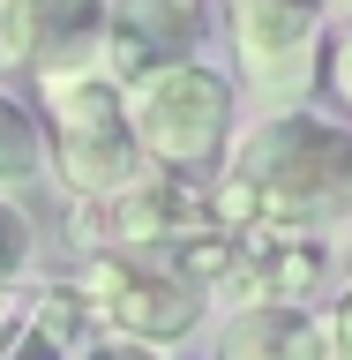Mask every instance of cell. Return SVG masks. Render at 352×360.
Wrapping results in <instances>:
<instances>
[{
	"mask_svg": "<svg viewBox=\"0 0 352 360\" xmlns=\"http://www.w3.org/2000/svg\"><path fill=\"white\" fill-rule=\"evenodd\" d=\"M352 202V135L330 120H263L233 158V180L218 188L225 233L240 225H322Z\"/></svg>",
	"mask_w": 352,
	"mask_h": 360,
	"instance_id": "cell-1",
	"label": "cell"
},
{
	"mask_svg": "<svg viewBox=\"0 0 352 360\" xmlns=\"http://www.w3.org/2000/svg\"><path fill=\"white\" fill-rule=\"evenodd\" d=\"M45 112H53V165L75 195H120L143 165V143H135L128 120V90L112 83L105 68L98 75H67V83H45Z\"/></svg>",
	"mask_w": 352,
	"mask_h": 360,
	"instance_id": "cell-2",
	"label": "cell"
},
{
	"mask_svg": "<svg viewBox=\"0 0 352 360\" xmlns=\"http://www.w3.org/2000/svg\"><path fill=\"white\" fill-rule=\"evenodd\" d=\"M128 90V120H135V143L143 158H165V165H202L218 158L225 128H233V90L195 60H173L157 75H135Z\"/></svg>",
	"mask_w": 352,
	"mask_h": 360,
	"instance_id": "cell-3",
	"label": "cell"
},
{
	"mask_svg": "<svg viewBox=\"0 0 352 360\" xmlns=\"http://www.w3.org/2000/svg\"><path fill=\"white\" fill-rule=\"evenodd\" d=\"M83 300L98 323H112L135 345L188 338L202 315V285H188L173 263L157 270V255H128V248H98V263L83 270Z\"/></svg>",
	"mask_w": 352,
	"mask_h": 360,
	"instance_id": "cell-4",
	"label": "cell"
},
{
	"mask_svg": "<svg viewBox=\"0 0 352 360\" xmlns=\"http://www.w3.org/2000/svg\"><path fill=\"white\" fill-rule=\"evenodd\" d=\"M218 195H195L188 180H128L120 195H98L83 210V248H128V255H173L180 240L218 233Z\"/></svg>",
	"mask_w": 352,
	"mask_h": 360,
	"instance_id": "cell-5",
	"label": "cell"
},
{
	"mask_svg": "<svg viewBox=\"0 0 352 360\" xmlns=\"http://www.w3.org/2000/svg\"><path fill=\"white\" fill-rule=\"evenodd\" d=\"M112 38V0H0V45L8 60L38 68V83L98 75Z\"/></svg>",
	"mask_w": 352,
	"mask_h": 360,
	"instance_id": "cell-6",
	"label": "cell"
},
{
	"mask_svg": "<svg viewBox=\"0 0 352 360\" xmlns=\"http://www.w3.org/2000/svg\"><path fill=\"white\" fill-rule=\"evenodd\" d=\"M233 45L263 98H300L322 60V15L315 0H233Z\"/></svg>",
	"mask_w": 352,
	"mask_h": 360,
	"instance_id": "cell-7",
	"label": "cell"
},
{
	"mask_svg": "<svg viewBox=\"0 0 352 360\" xmlns=\"http://www.w3.org/2000/svg\"><path fill=\"white\" fill-rule=\"evenodd\" d=\"M322 233L315 225H240L233 233V263H225V285L240 308H292L322 285Z\"/></svg>",
	"mask_w": 352,
	"mask_h": 360,
	"instance_id": "cell-8",
	"label": "cell"
},
{
	"mask_svg": "<svg viewBox=\"0 0 352 360\" xmlns=\"http://www.w3.org/2000/svg\"><path fill=\"white\" fill-rule=\"evenodd\" d=\"M195 30H202L195 0H112L105 75H112V83H135V75H157V68L188 60Z\"/></svg>",
	"mask_w": 352,
	"mask_h": 360,
	"instance_id": "cell-9",
	"label": "cell"
},
{
	"mask_svg": "<svg viewBox=\"0 0 352 360\" xmlns=\"http://www.w3.org/2000/svg\"><path fill=\"white\" fill-rule=\"evenodd\" d=\"M218 360H322V323L300 308H240L218 338Z\"/></svg>",
	"mask_w": 352,
	"mask_h": 360,
	"instance_id": "cell-10",
	"label": "cell"
},
{
	"mask_svg": "<svg viewBox=\"0 0 352 360\" xmlns=\"http://www.w3.org/2000/svg\"><path fill=\"white\" fill-rule=\"evenodd\" d=\"M45 165V135L38 120L15 105V98H0V180H30Z\"/></svg>",
	"mask_w": 352,
	"mask_h": 360,
	"instance_id": "cell-11",
	"label": "cell"
},
{
	"mask_svg": "<svg viewBox=\"0 0 352 360\" xmlns=\"http://www.w3.org/2000/svg\"><path fill=\"white\" fill-rule=\"evenodd\" d=\"M322 360H352V285H345V300H337V315L322 323Z\"/></svg>",
	"mask_w": 352,
	"mask_h": 360,
	"instance_id": "cell-12",
	"label": "cell"
},
{
	"mask_svg": "<svg viewBox=\"0 0 352 360\" xmlns=\"http://www.w3.org/2000/svg\"><path fill=\"white\" fill-rule=\"evenodd\" d=\"M22 240H30V233H22V218L8 210V202H0V285H8V278L22 270Z\"/></svg>",
	"mask_w": 352,
	"mask_h": 360,
	"instance_id": "cell-13",
	"label": "cell"
},
{
	"mask_svg": "<svg viewBox=\"0 0 352 360\" xmlns=\"http://www.w3.org/2000/svg\"><path fill=\"white\" fill-rule=\"evenodd\" d=\"M330 83H337V98L352 105V38L337 45V53H330Z\"/></svg>",
	"mask_w": 352,
	"mask_h": 360,
	"instance_id": "cell-14",
	"label": "cell"
},
{
	"mask_svg": "<svg viewBox=\"0 0 352 360\" xmlns=\"http://www.w3.org/2000/svg\"><path fill=\"white\" fill-rule=\"evenodd\" d=\"M83 360H150V353H143V345L128 338V345H98V353H83Z\"/></svg>",
	"mask_w": 352,
	"mask_h": 360,
	"instance_id": "cell-15",
	"label": "cell"
},
{
	"mask_svg": "<svg viewBox=\"0 0 352 360\" xmlns=\"http://www.w3.org/2000/svg\"><path fill=\"white\" fill-rule=\"evenodd\" d=\"M330 8H345V15H352V0H330Z\"/></svg>",
	"mask_w": 352,
	"mask_h": 360,
	"instance_id": "cell-16",
	"label": "cell"
},
{
	"mask_svg": "<svg viewBox=\"0 0 352 360\" xmlns=\"http://www.w3.org/2000/svg\"><path fill=\"white\" fill-rule=\"evenodd\" d=\"M0 68H8V45H0Z\"/></svg>",
	"mask_w": 352,
	"mask_h": 360,
	"instance_id": "cell-17",
	"label": "cell"
}]
</instances>
